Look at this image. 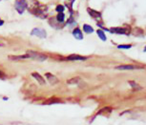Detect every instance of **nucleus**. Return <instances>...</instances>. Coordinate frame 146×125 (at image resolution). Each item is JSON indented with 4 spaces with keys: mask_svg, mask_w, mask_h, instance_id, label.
Segmentation results:
<instances>
[{
    "mask_svg": "<svg viewBox=\"0 0 146 125\" xmlns=\"http://www.w3.org/2000/svg\"><path fill=\"white\" fill-rule=\"evenodd\" d=\"M30 13H34V15L39 16V17H46L45 15V13H46V11H47V7L44 5H42V4H35L34 7L33 9H29Z\"/></svg>",
    "mask_w": 146,
    "mask_h": 125,
    "instance_id": "1",
    "label": "nucleus"
},
{
    "mask_svg": "<svg viewBox=\"0 0 146 125\" xmlns=\"http://www.w3.org/2000/svg\"><path fill=\"white\" fill-rule=\"evenodd\" d=\"M26 54L29 55V58H32V59L37 60V61H45L47 59L48 56L44 54H41V53L35 52V51H27Z\"/></svg>",
    "mask_w": 146,
    "mask_h": 125,
    "instance_id": "2",
    "label": "nucleus"
},
{
    "mask_svg": "<svg viewBox=\"0 0 146 125\" xmlns=\"http://www.w3.org/2000/svg\"><path fill=\"white\" fill-rule=\"evenodd\" d=\"M27 8H28V3L26 0H16L14 3V9L19 14H22Z\"/></svg>",
    "mask_w": 146,
    "mask_h": 125,
    "instance_id": "3",
    "label": "nucleus"
},
{
    "mask_svg": "<svg viewBox=\"0 0 146 125\" xmlns=\"http://www.w3.org/2000/svg\"><path fill=\"white\" fill-rule=\"evenodd\" d=\"M31 35H35L39 38H45L47 37V33L44 29H39V28H34L32 30Z\"/></svg>",
    "mask_w": 146,
    "mask_h": 125,
    "instance_id": "4",
    "label": "nucleus"
},
{
    "mask_svg": "<svg viewBox=\"0 0 146 125\" xmlns=\"http://www.w3.org/2000/svg\"><path fill=\"white\" fill-rule=\"evenodd\" d=\"M111 33L117 34H130V29L129 28H113L109 30Z\"/></svg>",
    "mask_w": 146,
    "mask_h": 125,
    "instance_id": "5",
    "label": "nucleus"
},
{
    "mask_svg": "<svg viewBox=\"0 0 146 125\" xmlns=\"http://www.w3.org/2000/svg\"><path fill=\"white\" fill-rule=\"evenodd\" d=\"M45 76H46L47 80L49 81V83L51 85H55V84H58L59 82L58 78L55 76H54V75H52L51 73H46L45 74Z\"/></svg>",
    "mask_w": 146,
    "mask_h": 125,
    "instance_id": "6",
    "label": "nucleus"
},
{
    "mask_svg": "<svg viewBox=\"0 0 146 125\" xmlns=\"http://www.w3.org/2000/svg\"><path fill=\"white\" fill-rule=\"evenodd\" d=\"M87 12H88V13L93 17V18L97 19V20L101 18V16H102L101 13H99V12H97V11H95L91 8H87Z\"/></svg>",
    "mask_w": 146,
    "mask_h": 125,
    "instance_id": "7",
    "label": "nucleus"
},
{
    "mask_svg": "<svg viewBox=\"0 0 146 125\" xmlns=\"http://www.w3.org/2000/svg\"><path fill=\"white\" fill-rule=\"evenodd\" d=\"M32 76H33V77H34V79H35V80L38 82V83L42 84V85H44V84L46 83V81H45V79L43 78V76H41L38 73H36V72L32 73Z\"/></svg>",
    "mask_w": 146,
    "mask_h": 125,
    "instance_id": "8",
    "label": "nucleus"
},
{
    "mask_svg": "<svg viewBox=\"0 0 146 125\" xmlns=\"http://www.w3.org/2000/svg\"><path fill=\"white\" fill-rule=\"evenodd\" d=\"M73 35L75 38L76 39H82L83 38V34H82V32H81V30L79 29V28H76V29L73 31Z\"/></svg>",
    "mask_w": 146,
    "mask_h": 125,
    "instance_id": "9",
    "label": "nucleus"
},
{
    "mask_svg": "<svg viewBox=\"0 0 146 125\" xmlns=\"http://www.w3.org/2000/svg\"><path fill=\"white\" fill-rule=\"evenodd\" d=\"M67 60H85L87 59V58L85 56H82V55H70L66 58Z\"/></svg>",
    "mask_w": 146,
    "mask_h": 125,
    "instance_id": "10",
    "label": "nucleus"
},
{
    "mask_svg": "<svg viewBox=\"0 0 146 125\" xmlns=\"http://www.w3.org/2000/svg\"><path fill=\"white\" fill-rule=\"evenodd\" d=\"M9 59L11 60H21V59H27V58H30L29 55L25 54L23 55H9L8 56Z\"/></svg>",
    "mask_w": 146,
    "mask_h": 125,
    "instance_id": "11",
    "label": "nucleus"
},
{
    "mask_svg": "<svg viewBox=\"0 0 146 125\" xmlns=\"http://www.w3.org/2000/svg\"><path fill=\"white\" fill-rule=\"evenodd\" d=\"M117 70H135V69H138V67L134 65H120L116 67Z\"/></svg>",
    "mask_w": 146,
    "mask_h": 125,
    "instance_id": "12",
    "label": "nucleus"
},
{
    "mask_svg": "<svg viewBox=\"0 0 146 125\" xmlns=\"http://www.w3.org/2000/svg\"><path fill=\"white\" fill-rule=\"evenodd\" d=\"M56 21L58 23H63L65 21V14H64V12L63 13H58V14L56 15Z\"/></svg>",
    "mask_w": 146,
    "mask_h": 125,
    "instance_id": "13",
    "label": "nucleus"
},
{
    "mask_svg": "<svg viewBox=\"0 0 146 125\" xmlns=\"http://www.w3.org/2000/svg\"><path fill=\"white\" fill-rule=\"evenodd\" d=\"M83 31L85 32L87 34L94 33V29H93V27H91L90 25H88V24H84L83 25Z\"/></svg>",
    "mask_w": 146,
    "mask_h": 125,
    "instance_id": "14",
    "label": "nucleus"
},
{
    "mask_svg": "<svg viewBox=\"0 0 146 125\" xmlns=\"http://www.w3.org/2000/svg\"><path fill=\"white\" fill-rule=\"evenodd\" d=\"M80 77H73V78H70V79H68L67 80V83L70 84V85H73V84H76L78 83V82H80Z\"/></svg>",
    "mask_w": 146,
    "mask_h": 125,
    "instance_id": "15",
    "label": "nucleus"
},
{
    "mask_svg": "<svg viewBox=\"0 0 146 125\" xmlns=\"http://www.w3.org/2000/svg\"><path fill=\"white\" fill-rule=\"evenodd\" d=\"M58 102H60V99L55 98V97H52V98L48 99L47 101H45L43 104H55V103H58Z\"/></svg>",
    "mask_w": 146,
    "mask_h": 125,
    "instance_id": "16",
    "label": "nucleus"
},
{
    "mask_svg": "<svg viewBox=\"0 0 146 125\" xmlns=\"http://www.w3.org/2000/svg\"><path fill=\"white\" fill-rule=\"evenodd\" d=\"M97 35H98V37L101 40H103V41H105L106 40V35H105V34H104V32L103 31H101V30H97Z\"/></svg>",
    "mask_w": 146,
    "mask_h": 125,
    "instance_id": "17",
    "label": "nucleus"
},
{
    "mask_svg": "<svg viewBox=\"0 0 146 125\" xmlns=\"http://www.w3.org/2000/svg\"><path fill=\"white\" fill-rule=\"evenodd\" d=\"M129 84H130L131 87L133 89H135V90H141V89H142V87L139 86L138 83L135 82V81H129Z\"/></svg>",
    "mask_w": 146,
    "mask_h": 125,
    "instance_id": "18",
    "label": "nucleus"
},
{
    "mask_svg": "<svg viewBox=\"0 0 146 125\" xmlns=\"http://www.w3.org/2000/svg\"><path fill=\"white\" fill-rule=\"evenodd\" d=\"M55 11L58 12V13H63L64 12V6L63 5H58L56 8H55Z\"/></svg>",
    "mask_w": 146,
    "mask_h": 125,
    "instance_id": "19",
    "label": "nucleus"
},
{
    "mask_svg": "<svg viewBox=\"0 0 146 125\" xmlns=\"http://www.w3.org/2000/svg\"><path fill=\"white\" fill-rule=\"evenodd\" d=\"M132 47L131 45H119V46H117L118 49H130Z\"/></svg>",
    "mask_w": 146,
    "mask_h": 125,
    "instance_id": "20",
    "label": "nucleus"
},
{
    "mask_svg": "<svg viewBox=\"0 0 146 125\" xmlns=\"http://www.w3.org/2000/svg\"><path fill=\"white\" fill-rule=\"evenodd\" d=\"M68 24H69V25H71V24H76V21L74 20L73 17H71V18L69 19V21H68Z\"/></svg>",
    "mask_w": 146,
    "mask_h": 125,
    "instance_id": "21",
    "label": "nucleus"
},
{
    "mask_svg": "<svg viewBox=\"0 0 146 125\" xmlns=\"http://www.w3.org/2000/svg\"><path fill=\"white\" fill-rule=\"evenodd\" d=\"M0 78H1V79H5V75H4V73L1 72V71H0Z\"/></svg>",
    "mask_w": 146,
    "mask_h": 125,
    "instance_id": "22",
    "label": "nucleus"
},
{
    "mask_svg": "<svg viewBox=\"0 0 146 125\" xmlns=\"http://www.w3.org/2000/svg\"><path fill=\"white\" fill-rule=\"evenodd\" d=\"M3 24H4V20L0 18V26H3Z\"/></svg>",
    "mask_w": 146,
    "mask_h": 125,
    "instance_id": "23",
    "label": "nucleus"
},
{
    "mask_svg": "<svg viewBox=\"0 0 146 125\" xmlns=\"http://www.w3.org/2000/svg\"><path fill=\"white\" fill-rule=\"evenodd\" d=\"M4 46H5V44L3 42H0V47H4Z\"/></svg>",
    "mask_w": 146,
    "mask_h": 125,
    "instance_id": "24",
    "label": "nucleus"
},
{
    "mask_svg": "<svg viewBox=\"0 0 146 125\" xmlns=\"http://www.w3.org/2000/svg\"><path fill=\"white\" fill-rule=\"evenodd\" d=\"M144 51H145V52H146V47H145V48H144Z\"/></svg>",
    "mask_w": 146,
    "mask_h": 125,
    "instance_id": "25",
    "label": "nucleus"
},
{
    "mask_svg": "<svg viewBox=\"0 0 146 125\" xmlns=\"http://www.w3.org/2000/svg\"><path fill=\"white\" fill-rule=\"evenodd\" d=\"M0 1H1V0H0Z\"/></svg>",
    "mask_w": 146,
    "mask_h": 125,
    "instance_id": "26",
    "label": "nucleus"
}]
</instances>
